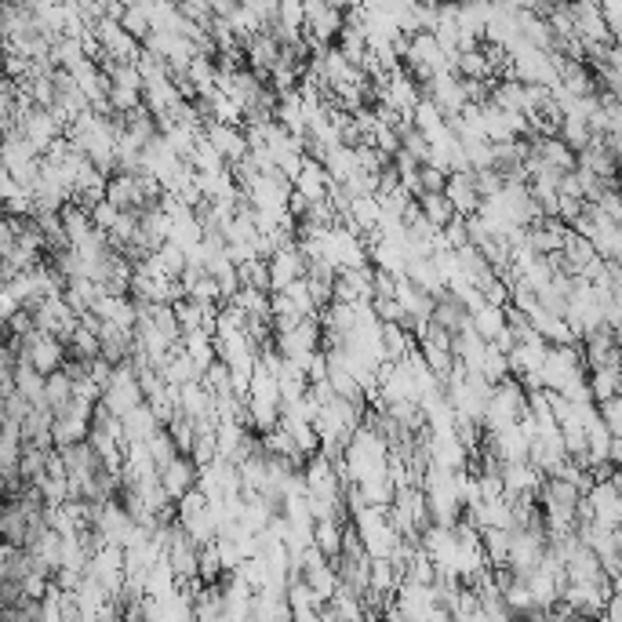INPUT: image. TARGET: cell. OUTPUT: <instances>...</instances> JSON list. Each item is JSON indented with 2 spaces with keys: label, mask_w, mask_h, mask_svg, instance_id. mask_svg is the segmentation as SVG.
Segmentation results:
<instances>
[{
  "label": "cell",
  "mask_w": 622,
  "mask_h": 622,
  "mask_svg": "<svg viewBox=\"0 0 622 622\" xmlns=\"http://www.w3.org/2000/svg\"><path fill=\"white\" fill-rule=\"evenodd\" d=\"M601 419H604V426L612 430V437H622V397L601 404Z\"/></svg>",
  "instance_id": "d6a6232c"
},
{
  "label": "cell",
  "mask_w": 622,
  "mask_h": 622,
  "mask_svg": "<svg viewBox=\"0 0 622 622\" xmlns=\"http://www.w3.org/2000/svg\"><path fill=\"white\" fill-rule=\"evenodd\" d=\"M342 30H346V8L328 4V0H321V4H306V30H302V37L310 41L313 55H317V51H328L332 44H339Z\"/></svg>",
  "instance_id": "7a4b0ae2"
},
{
  "label": "cell",
  "mask_w": 622,
  "mask_h": 622,
  "mask_svg": "<svg viewBox=\"0 0 622 622\" xmlns=\"http://www.w3.org/2000/svg\"><path fill=\"white\" fill-rule=\"evenodd\" d=\"M270 277H273V291H288L295 281H306V255H302L299 244L273 251L270 255Z\"/></svg>",
  "instance_id": "ba28073f"
},
{
  "label": "cell",
  "mask_w": 622,
  "mask_h": 622,
  "mask_svg": "<svg viewBox=\"0 0 622 622\" xmlns=\"http://www.w3.org/2000/svg\"><path fill=\"white\" fill-rule=\"evenodd\" d=\"M532 157H539L542 164H550L557 171H575L579 168V153H572L561 139H532Z\"/></svg>",
  "instance_id": "5bb4252c"
},
{
  "label": "cell",
  "mask_w": 622,
  "mask_h": 622,
  "mask_svg": "<svg viewBox=\"0 0 622 622\" xmlns=\"http://www.w3.org/2000/svg\"><path fill=\"white\" fill-rule=\"evenodd\" d=\"M455 73H459L462 81L495 84V77H492V66H488V55H484V48H477V51H466V55H459V59H455Z\"/></svg>",
  "instance_id": "603a6c76"
},
{
  "label": "cell",
  "mask_w": 622,
  "mask_h": 622,
  "mask_svg": "<svg viewBox=\"0 0 622 622\" xmlns=\"http://www.w3.org/2000/svg\"><path fill=\"white\" fill-rule=\"evenodd\" d=\"M590 393H593V404H608L615 397H622V368H593Z\"/></svg>",
  "instance_id": "d6986e66"
},
{
  "label": "cell",
  "mask_w": 622,
  "mask_h": 622,
  "mask_svg": "<svg viewBox=\"0 0 622 622\" xmlns=\"http://www.w3.org/2000/svg\"><path fill=\"white\" fill-rule=\"evenodd\" d=\"M226 575V568H222V557L215 546H204L201 550V582L204 586H219V579Z\"/></svg>",
  "instance_id": "f1b7e54d"
},
{
  "label": "cell",
  "mask_w": 622,
  "mask_h": 622,
  "mask_svg": "<svg viewBox=\"0 0 622 622\" xmlns=\"http://www.w3.org/2000/svg\"><path fill=\"white\" fill-rule=\"evenodd\" d=\"M470 321H473V332L481 335L488 346H495L502 339V332H506V310H499V306H484V310L473 313Z\"/></svg>",
  "instance_id": "7402d4cb"
},
{
  "label": "cell",
  "mask_w": 622,
  "mask_h": 622,
  "mask_svg": "<svg viewBox=\"0 0 622 622\" xmlns=\"http://www.w3.org/2000/svg\"><path fill=\"white\" fill-rule=\"evenodd\" d=\"M182 350H186V357H190L201 372H208L211 364L219 361V350H215V335L208 332H190L186 339H182Z\"/></svg>",
  "instance_id": "ffe728a7"
},
{
  "label": "cell",
  "mask_w": 622,
  "mask_h": 622,
  "mask_svg": "<svg viewBox=\"0 0 622 622\" xmlns=\"http://www.w3.org/2000/svg\"><path fill=\"white\" fill-rule=\"evenodd\" d=\"M26 342V353H22V361L30 364V368H37V372L48 379V375L62 372L66 368V361H70V350H66V342L55 339V335L48 332H33Z\"/></svg>",
  "instance_id": "3957f363"
},
{
  "label": "cell",
  "mask_w": 622,
  "mask_h": 622,
  "mask_svg": "<svg viewBox=\"0 0 622 622\" xmlns=\"http://www.w3.org/2000/svg\"><path fill=\"white\" fill-rule=\"evenodd\" d=\"M106 201L117 204L121 211H146V193H142L139 175H113Z\"/></svg>",
  "instance_id": "4fadbf2b"
},
{
  "label": "cell",
  "mask_w": 622,
  "mask_h": 622,
  "mask_svg": "<svg viewBox=\"0 0 622 622\" xmlns=\"http://www.w3.org/2000/svg\"><path fill=\"white\" fill-rule=\"evenodd\" d=\"M481 542H484V553H488L492 572H499V568H506V564H510L513 532H481Z\"/></svg>",
  "instance_id": "d4e9b609"
},
{
  "label": "cell",
  "mask_w": 622,
  "mask_h": 622,
  "mask_svg": "<svg viewBox=\"0 0 622 622\" xmlns=\"http://www.w3.org/2000/svg\"><path fill=\"white\" fill-rule=\"evenodd\" d=\"M433 324L444 328L448 335H459L462 328H470V310L462 306V299L455 291H441V295L433 299Z\"/></svg>",
  "instance_id": "8fae6325"
},
{
  "label": "cell",
  "mask_w": 622,
  "mask_h": 622,
  "mask_svg": "<svg viewBox=\"0 0 622 622\" xmlns=\"http://www.w3.org/2000/svg\"><path fill=\"white\" fill-rule=\"evenodd\" d=\"M568 15H572L582 44H612V30H608L604 11L597 4H568Z\"/></svg>",
  "instance_id": "30bf717a"
},
{
  "label": "cell",
  "mask_w": 622,
  "mask_h": 622,
  "mask_svg": "<svg viewBox=\"0 0 622 622\" xmlns=\"http://www.w3.org/2000/svg\"><path fill=\"white\" fill-rule=\"evenodd\" d=\"M161 484L171 502H182L190 492L201 488V466H197L190 455H179V459H171L161 470Z\"/></svg>",
  "instance_id": "5b68a950"
},
{
  "label": "cell",
  "mask_w": 622,
  "mask_h": 622,
  "mask_svg": "<svg viewBox=\"0 0 622 622\" xmlns=\"http://www.w3.org/2000/svg\"><path fill=\"white\" fill-rule=\"evenodd\" d=\"M419 211H422V219L430 222L433 230H448L459 215H455V208H452V201L444 197V193H426V197H419Z\"/></svg>",
  "instance_id": "ac0fdd59"
},
{
  "label": "cell",
  "mask_w": 622,
  "mask_h": 622,
  "mask_svg": "<svg viewBox=\"0 0 622 622\" xmlns=\"http://www.w3.org/2000/svg\"><path fill=\"white\" fill-rule=\"evenodd\" d=\"M91 222H95V230L110 237V233L117 230V222H121V208H117V204H110V201L95 204V208H91Z\"/></svg>",
  "instance_id": "4dcf8cb0"
},
{
  "label": "cell",
  "mask_w": 622,
  "mask_h": 622,
  "mask_svg": "<svg viewBox=\"0 0 622 622\" xmlns=\"http://www.w3.org/2000/svg\"><path fill=\"white\" fill-rule=\"evenodd\" d=\"M204 139H208L211 146L222 153V161L230 164V168H233V164H241L244 157L251 153L244 128H230V124H215V121H211L208 128H204Z\"/></svg>",
  "instance_id": "9c48e42d"
},
{
  "label": "cell",
  "mask_w": 622,
  "mask_h": 622,
  "mask_svg": "<svg viewBox=\"0 0 622 622\" xmlns=\"http://www.w3.org/2000/svg\"><path fill=\"white\" fill-rule=\"evenodd\" d=\"M146 448H150L153 462H157V470H164L171 459H179V448H175V441H171V433L161 430V433H153L150 441H146Z\"/></svg>",
  "instance_id": "83f0119b"
},
{
  "label": "cell",
  "mask_w": 622,
  "mask_h": 622,
  "mask_svg": "<svg viewBox=\"0 0 622 622\" xmlns=\"http://www.w3.org/2000/svg\"><path fill=\"white\" fill-rule=\"evenodd\" d=\"M612 466H622V437L612 441Z\"/></svg>",
  "instance_id": "836d02e7"
},
{
  "label": "cell",
  "mask_w": 622,
  "mask_h": 622,
  "mask_svg": "<svg viewBox=\"0 0 622 622\" xmlns=\"http://www.w3.org/2000/svg\"><path fill=\"white\" fill-rule=\"evenodd\" d=\"M502 484H506V499H539L546 477L535 470L532 462H506L502 466Z\"/></svg>",
  "instance_id": "52a82bcc"
},
{
  "label": "cell",
  "mask_w": 622,
  "mask_h": 622,
  "mask_svg": "<svg viewBox=\"0 0 622 622\" xmlns=\"http://www.w3.org/2000/svg\"><path fill=\"white\" fill-rule=\"evenodd\" d=\"M372 310L382 324H408V313H404V306L397 302V295H393V299H375Z\"/></svg>",
  "instance_id": "1f68e13d"
},
{
  "label": "cell",
  "mask_w": 622,
  "mask_h": 622,
  "mask_svg": "<svg viewBox=\"0 0 622 622\" xmlns=\"http://www.w3.org/2000/svg\"><path fill=\"white\" fill-rule=\"evenodd\" d=\"M412 121H415V128L426 135V139H437V135H444V131H448V117H444L441 106H437L433 99H422L419 102V110H415Z\"/></svg>",
  "instance_id": "cb8c5ba5"
},
{
  "label": "cell",
  "mask_w": 622,
  "mask_h": 622,
  "mask_svg": "<svg viewBox=\"0 0 622 622\" xmlns=\"http://www.w3.org/2000/svg\"><path fill=\"white\" fill-rule=\"evenodd\" d=\"M346 521H321L317 524V532H313V546L328 557V561H339L342 550H346Z\"/></svg>",
  "instance_id": "2e32d148"
},
{
  "label": "cell",
  "mask_w": 622,
  "mask_h": 622,
  "mask_svg": "<svg viewBox=\"0 0 622 622\" xmlns=\"http://www.w3.org/2000/svg\"><path fill=\"white\" fill-rule=\"evenodd\" d=\"M161 419H157V412H153L150 404H142V408H135V412L124 419V437H128V444H146L153 437V433H161Z\"/></svg>",
  "instance_id": "9a60e30c"
},
{
  "label": "cell",
  "mask_w": 622,
  "mask_h": 622,
  "mask_svg": "<svg viewBox=\"0 0 622 622\" xmlns=\"http://www.w3.org/2000/svg\"><path fill=\"white\" fill-rule=\"evenodd\" d=\"M168 433H171V441H175V448H179V455H193V444H197V422L179 415V419L168 426Z\"/></svg>",
  "instance_id": "4316f807"
},
{
  "label": "cell",
  "mask_w": 622,
  "mask_h": 622,
  "mask_svg": "<svg viewBox=\"0 0 622 622\" xmlns=\"http://www.w3.org/2000/svg\"><path fill=\"white\" fill-rule=\"evenodd\" d=\"M161 375H164V382H168V386H179V390H182V386H190V382H204V372L190 361V357H186V350H182V346L168 357V364L161 368Z\"/></svg>",
  "instance_id": "e0dca14e"
},
{
  "label": "cell",
  "mask_w": 622,
  "mask_h": 622,
  "mask_svg": "<svg viewBox=\"0 0 622 622\" xmlns=\"http://www.w3.org/2000/svg\"><path fill=\"white\" fill-rule=\"evenodd\" d=\"M444 197L452 201L455 215L459 219H473V215H481V190H477V171L466 168V171H452L448 175V190H444Z\"/></svg>",
  "instance_id": "277c9868"
},
{
  "label": "cell",
  "mask_w": 622,
  "mask_h": 622,
  "mask_svg": "<svg viewBox=\"0 0 622 622\" xmlns=\"http://www.w3.org/2000/svg\"><path fill=\"white\" fill-rule=\"evenodd\" d=\"M62 226H66V233H70V241H73V248L77 244H84L95 233V222H91V211L84 208V204H66L62 208Z\"/></svg>",
  "instance_id": "44dd1931"
},
{
  "label": "cell",
  "mask_w": 622,
  "mask_h": 622,
  "mask_svg": "<svg viewBox=\"0 0 622 622\" xmlns=\"http://www.w3.org/2000/svg\"><path fill=\"white\" fill-rule=\"evenodd\" d=\"M484 382H492V386H499V382L513 379L510 372V357L502 350H495V346H488V357H484V368H481Z\"/></svg>",
  "instance_id": "484cf974"
},
{
  "label": "cell",
  "mask_w": 622,
  "mask_h": 622,
  "mask_svg": "<svg viewBox=\"0 0 622 622\" xmlns=\"http://www.w3.org/2000/svg\"><path fill=\"white\" fill-rule=\"evenodd\" d=\"M353 528L361 535L364 550L372 553V561H382V557H393V550L401 546V532L390 524V510L382 506H368L353 517Z\"/></svg>",
  "instance_id": "6da1fadb"
},
{
  "label": "cell",
  "mask_w": 622,
  "mask_h": 622,
  "mask_svg": "<svg viewBox=\"0 0 622 622\" xmlns=\"http://www.w3.org/2000/svg\"><path fill=\"white\" fill-rule=\"evenodd\" d=\"M597 259H601V255H597L590 237H582V233H575V230L568 233V241H564V251H561V270L568 273V277H582Z\"/></svg>",
  "instance_id": "7c38bea8"
},
{
  "label": "cell",
  "mask_w": 622,
  "mask_h": 622,
  "mask_svg": "<svg viewBox=\"0 0 622 622\" xmlns=\"http://www.w3.org/2000/svg\"><path fill=\"white\" fill-rule=\"evenodd\" d=\"M244 59H248V70L251 73H259L262 81L270 84V73L281 66L284 48H281V41H277L273 33H255L251 41H244Z\"/></svg>",
  "instance_id": "8992f818"
},
{
  "label": "cell",
  "mask_w": 622,
  "mask_h": 622,
  "mask_svg": "<svg viewBox=\"0 0 622 622\" xmlns=\"http://www.w3.org/2000/svg\"><path fill=\"white\" fill-rule=\"evenodd\" d=\"M419 190H422V197H426V193H444L448 190V171L437 168V164H422L419 168Z\"/></svg>",
  "instance_id": "f546056e"
}]
</instances>
